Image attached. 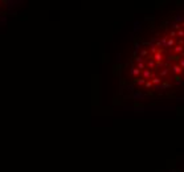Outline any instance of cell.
Here are the masks:
<instances>
[{
	"instance_id": "cell-12",
	"label": "cell",
	"mask_w": 184,
	"mask_h": 172,
	"mask_svg": "<svg viewBox=\"0 0 184 172\" xmlns=\"http://www.w3.org/2000/svg\"><path fill=\"white\" fill-rule=\"evenodd\" d=\"M150 52H151V53H156V48H155V46H151V48H150Z\"/></svg>"
},
{
	"instance_id": "cell-2",
	"label": "cell",
	"mask_w": 184,
	"mask_h": 172,
	"mask_svg": "<svg viewBox=\"0 0 184 172\" xmlns=\"http://www.w3.org/2000/svg\"><path fill=\"white\" fill-rule=\"evenodd\" d=\"M162 50H158V53L155 54V56H152V58H154L155 61H158V62H160V61H162Z\"/></svg>"
},
{
	"instance_id": "cell-8",
	"label": "cell",
	"mask_w": 184,
	"mask_h": 172,
	"mask_svg": "<svg viewBox=\"0 0 184 172\" xmlns=\"http://www.w3.org/2000/svg\"><path fill=\"white\" fill-rule=\"evenodd\" d=\"M131 73H133L134 76H138V74H139V73H142V72H140V70L138 69V68H135V69H133V70H131Z\"/></svg>"
},
{
	"instance_id": "cell-1",
	"label": "cell",
	"mask_w": 184,
	"mask_h": 172,
	"mask_svg": "<svg viewBox=\"0 0 184 172\" xmlns=\"http://www.w3.org/2000/svg\"><path fill=\"white\" fill-rule=\"evenodd\" d=\"M172 72H174L175 74H178V76H179V74H181V73H183V69L180 68V65H174V66H172Z\"/></svg>"
},
{
	"instance_id": "cell-15",
	"label": "cell",
	"mask_w": 184,
	"mask_h": 172,
	"mask_svg": "<svg viewBox=\"0 0 184 172\" xmlns=\"http://www.w3.org/2000/svg\"><path fill=\"white\" fill-rule=\"evenodd\" d=\"M180 68H181V69L184 68V60H180Z\"/></svg>"
},
{
	"instance_id": "cell-13",
	"label": "cell",
	"mask_w": 184,
	"mask_h": 172,
	"mask_svg": "<svg viewBox=\"0 0 184 172\" xmlns=\"http://www.w3.org/2000/svg\"><path fill=\"white\" fill-rule=\"evenodd\" d=\"M146 54H147V52H146L144 49H143V50H140V57H144Z\"/></svg>"
},
{
	"instance_id": "cell-7",
	"label": "cell",
	"mask_w": 184,
	"mask_h": 172,
	"mask_svg": "<svg viewBox=\"0 0 184 172\" xmlns=\"http://www.w3.org/2000/svg\"><path fill=\"white\" fill-rule=\"evenodd\" d=\"M174 44H175V41L172 40V38H170V40L167 41V48H171V46H172Z\"/></svg>"
},
{
	"instance_id": "cell-3",
	"label": "cell",
	"mask_w": 184,
	"mask_h": 172,
	"mask_svg": "<svg viewBox=\"0 0 184 172\" xmlns=\"http://www.w3.org/2000/svg\"><path fill=\"white\" fill-rule=\"evenodd\" d=\"M142 76H143V78H144V80H146V78H148V77H151V78H152V74H151V72H150V70H147V69H146V70H143V72H142Z\"/></svg>"
},
{
	"instance_id": "cell-10",
	"label": "cell",
	"mask_w": 184,
	"mask_h": 172,
	"mask_svg": "<svg viewBox=\"0 0 184 172\" xmlns=\"http://www.w3.org/2000/svg\"><path fill=\"white\" fill-rule=\"evenodd\" d=\"M167 74H168V69H164L160 72V76H167Z\"/></svg>"
},
{
	"instance_id": "cell-6",
	"label": "cell",
	"mask_w": 184,
	"mask_h": 172,
	"mask_svg": "<svg viewBox=\"0 0 184 172\" xmlns=\"http://www.w3.org/2000/svg\"><path fill=\"white\" fill-rule=\"evenodd\" d=\"M147 66H148V69H152L155 66V61L154 60H148V62H147Z\"/></svg>"
},
{
	"instance_id": "cell-4",
	"label": "cell",
	"mask_w": 184,
	"mask_h": 172,
	"mask_svg": "<svg viewBox=\"0 0 184 172\" xmlns=\"http://www.w3.org/2000/svg\"><path fill=\"white\" fill-rule=\"evenodd\" d=\"M180 52H184V46L178 45V46H175L174 48V53H180Z\"/></svg>"
},
{
	"instance_id": "cell-14",
	"label": "cell",
	"mask_w": 184,
	"mask_h": 172,
	"mask_svg": "<svg viewBox=\"0 0 184 172\" xmlns=\"http://www.w3.org/2000/svg\"><path fill=\"white\" fill-rule=\"evenodd\" d=\"M176 36V32H175V30H171V32H170V37H175Z\"/></svg>"
},
{
	"instance_id": "cell-5",
	"label": "cell",
	"mask_w": 184,
	"mask_h": 172,
	"mask_svg": "<svg viewBox=\"0 0 184 172\" xmlns=\"http://www.w3.org/2000/svg\"><path fill=\"white\" fill-rule=\"evenodd\" d=\"M151 81H152V85H158V83H160V78L159 77H154V78H151Z\"/></svg>"
},
{
	"instance_id": "cell-9",
	"label": "cell",
	"mask_w": 184,
	"mask_h": 172,
	"mask_svg": "<svg viewBox=\"0 0 184 172\" xmlns=\"http://www.w3.org/2000/svg\"><path fill=\"white\" fill-rule=\"evenodd\" d=\"M144 86H146V89H150L151 86H152V81H146Z\"/></svg>"
},
{
	"instance_id": "cell-11",
	"label": "cell",
	"mask_w": 184,
	"mask_h": 172,
	"mask_svg": "<svg viewBox=\"0 0 184 172\" xmlns=\"http://www.w3.org/2000/svg\"><path fill=\"white\" fill-rule=\"evenodd\" d=\"M178 36H180V37H184V30H183V29H180L179 32H178Z\"/></svg>"
},
{
	"instance_id": "cell-16",
	"label": "cell",
	"mask_w": 184,
	"mask_h": 172,
	"mask_svg": "<svg viewBox=\"0 0 184 172\" xmlns=\"http://www.w3.org/2000/svg\"><path fill=\"white\" fill-rule=\"evenodd\" d=\"M181 27H183V28H184V23H183V25H181Z\"/></svg>"
}]
</instances>
